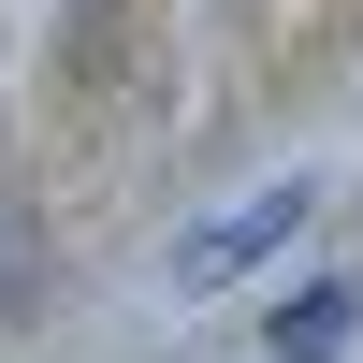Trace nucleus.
<instances>
[{
  "label": "nucleus",
  "instance_id": "obj_2",
  "mask_svg": "<svg viewBox=\"0 0 363 363\" xmlns=\"http://www.w3.org/2000/svg\"><path fill=\"white\" fill-rule=\"evenodd\" d=\"M262 335H277V363H349L363 349V277H306Z\"/></svg>",
  "mask_w": 363,
  "mask_h": 363
},
{
  "label": "nucleus",
  "instance_id": "obj_3",
  "mask_svg": "<svg viewBox=\"0 0 363 363\" xmlns=\"http://www.w3.org/2000/svg\"><path fill=\"white\" fill-rule=\"evenodd\" d=\"M44 306V233H29V203H0V320Z\"/></svg>",
  "mask_w": 363,
  "mask_h": 363
},
{
  "label": "nucleus",
  "instance_id": "obj_1",
  "mask_svg": "<svg viewBox=\"0 0 363 363\" xmlns=\"http://www.w3.org/2000/svg\"><path fill=\"white\" fill-rule=\"evenodd\" d=\"M306 203H320V189H291V174H277V189H247L233 218H203L189 247H174V277H189V291H218V277H247V262H277L291 233H306Z\"/></svg>",
  "mask_w": 363,
  "mask_h": 363
}]
</instances>
